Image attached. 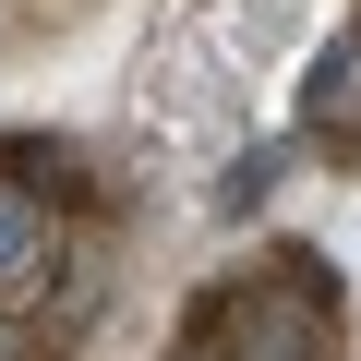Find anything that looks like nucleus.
Returning a JSON list of instances; mask_svg holds the SVG:
<instances>
[{"mask_svg": "<svg viewBox=\"0 0 361 361\" xmlns=\"http://www.w3.org/2000/svg\"><path fill=\"white\" fill-rule=\"evenodd\" d=\"M337 325H325V289H229L217 313V361H325Z\"/></svg>", "mask_w": 361, "mask_h": 361, "instance_id": "obj_1", "label": "nucleus"}, {"mask_svg": "<svg viewBox=\"0 0 361 361\" xmlns=\"http://www.w3.org/2000/svg\"><path fill=\"white\" fill-rule=\"evenodd\" d=\"M49 277V205L0 180V289H37Z\"/></svg>", "mask_w": 361, "mask_h": 361, "instance_id": "obj_2", "label": "nucleus"}, {"mask_svg": "<svg viewBox=\"0 0 361 361\" xmlns=\"http://www.w3.org/2000/svg\"><path fill=\"white\" fill-rule=\"evenodd\" d=\"M349 85H361V49H349V37H337V49H325V61H313V121H325V133H349V109H361V97H349Z\"/></svg>", "mask_w": 361, "mask_h": 361, "instance_id": "obj_3", "label": "nucleus"}, {"mask_svg": "<svg viewBox=\"0 0 361 361\" xmlns=\"http://www.w3.org/2000/svg\"><path fill=\"white\" fill-rule=\"evenodd\" d=\"M277 169H289V145H265V157H241V169H229V193H217V205H229V217H253V205L277 193Z\"/></svg>", "mask_w": 361, "mask_h": 361, "instance_id": "obj_4", "label": "nucleus"}, {"mask_svg": "<svg viewBox=\"0 0 361 361\" xmlns=\"http://www.w3.org/2000/svg\"><path fill=\"white\" fill-rule=\"evenodd\" d=\"M180 361H217V349H180Z\"/></svg>", "mask_w": 361, "mask_h": 361, "instance_id": "obj_5", "label": "nucleus"}]
</instances>
